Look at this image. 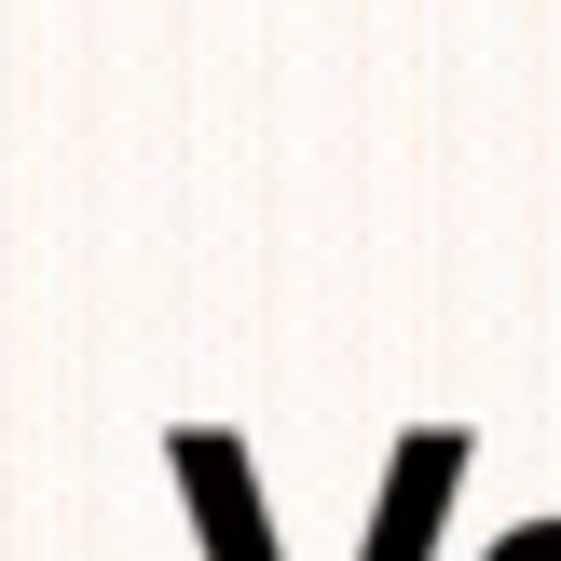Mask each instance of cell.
Returning <instances> with one entry per match:
<instances>
[{
    "instance_id": "cell-1",
    "label": "cell",
    "mask_w": 561,
    "mask_h": 561,
    "mask_svg": "<svg viewBox=\"0 0 561 561\" xmlns=\"http://www.w3.org/2000/svg\"><path fill=\"white\" fill-rule=\"evenodd\" d=\"M466 480V438H411V466H383V507H370V561H425L438 535V493Z\"/></svg>"
},
{
    "instance_id": "cell-2",
    "label": "cell",
    "mask_w": 561,
    "mask_h": 561,
    "mask_svg": "<svg viewBox=\"0 0 561 561\" xmlns=\"http://www.w3.org/2000/svg\"><path fill=\"white\" fill-rule=\"evenodd\" d=\"M164 466L206 493V548H219V561H274V548H261V493H247V453H233V438H179Z\"/></svg>"
},
{
    "instance_id": "cell-3",
    "label": "cell",
    "mask_w": 561,
    "mask_h": 561,
    "mask_svg": "<svg viewBox=\"0 0 561 561\" xmlns=\"http://www.w3.org/2000/svg\"><path fill=\"white\" fill-rule=\"evenodd\" d=\"M535 535H548V548H561V520H535Z\"/></svg>"
}]
</instances>
